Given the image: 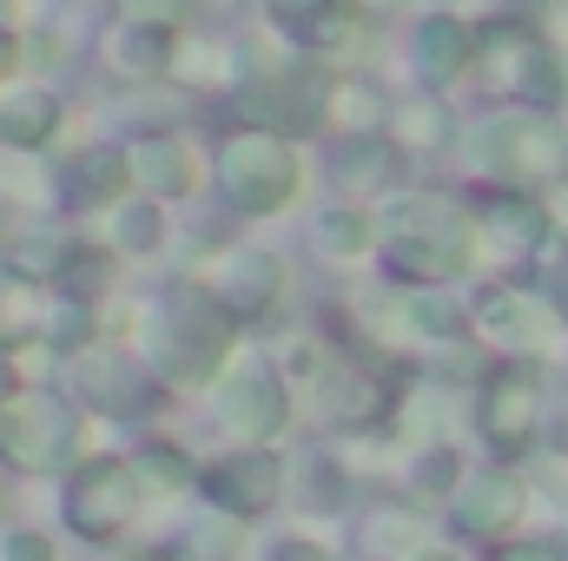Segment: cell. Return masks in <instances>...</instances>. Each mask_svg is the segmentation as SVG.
I'll use <instances>...</instances> for the list:
<instances>
[{
	"mask_svg": "<svg viewBox=\"0 0 568 561\" xmlns=\"http://www.w3.org/2000/svg\"><path fill=\"white\" fill-rule=\"evenodd\" d=\"M463 252H469V232L449 205L436 198H410L397 212V258L404 272H463Z\"/></svg>",
	"mask_w": 568,
	"mask_h": 561,
	"instance_id": "1",
	"label": "cell"
},
{
	"mask_svg": "<svg viewBox=\"0 0 568 561\" xmlns=\"http://www.w3.org/2000/svg\"><path fill=\"white\" fill-rule=\"evenodd\" d=\"M291 185H297V165H291V152H284L278 140H232V152H225V192H232L245 212L284 205Z\"/></svg>",
	"mask_w": 568,
	"mask_h": 561,
	"instance_id": "2",
	"label": "cell"
},
{
	"mask_svg": "<svg viewBox=\"0 0 568 561\" xmlns=\"http://www.w3.org/2000/svg\"><path fill=\"white\" fill-rule=\"evenodd\" d=\"M476 152L503 178H549L562 165V140L549 120H496V126H483Z\"/></svg>",
	"mask_w": 568,
	"mask_h": 561,
	"instance_id": "3",
	"label": "cell"
},
{
	"mask_svg": "<svg viewBox=\"0 0 568 561\" xmlns=\"http://www.w3.org/2000/svg\"><path fill=\"white\" fill-rule=\"evenodd\" d=\"M489 86L503 93V100H549L556 93V60H549V47L529 33V27H503L496 40H489Z\"/></svg>",
	"mask_w": 568,
	"mask_h": 561,
	"instance_id": "4",
	"label": "cell"
},
{
	"mask_svg": "<svg viewBox=\"0 0 568 561\" xmlns=\"http://www.w3.org/2000/svg\"><path fill=\"white\" fill-rule=\"evenodd\" d=\"M324 100H331V86H324L317 67H284V73H272V80L252 93V113L272 120V126H284V133H311V126L324 120Z\"/></svg>",
	"mask_w": 568,
	"mask_h": 561,
	"instance_id": "5",
	"label": "cell"
},
{
	"mask_svg": "<svg viewBox=\"0 0 568 561\" xmlns=\"http://www.w3.org/2000/svg\"><path fill=\"white\" fill-rule=\"evenodd\" d=\"M424 67L436 80H456V73L469 67V27H463V20H449V13L424 20Z\"/></svg>",
	"mask_w": 568,
	"mask_h": 561,
	"instance_id": "6",
	"label": "cell"
},
{
	"mask_svg": "<svg viewBox=\"0 0 568 561\" xmlns=\"http://www.w3.org/2000/svg\"><path fill=\"white\" fill-rule=\"evenodd\" d=\"M0 133L13 145H40L53 133V100L47 93H7L0 100Z\"/></svg>",
	"mask_w": 568,
	"mask_h": 561,
	"instance_id": "7",
	"label": "cell"
},
{
	"mask_svg": "<svg viewBox=\"0 0 568 561\" xmlns=\"http://www.w3.org/2000/svg\"><path fill=\"white\" fill-rule=\"evenodd\" d=\"M113 53H120V67H133V73H159V67H165V53H172V27L133 20V27L113 40Z\"/></svg>",
	"mask_w": 568,
	"mask_h": 561,
	"instance_id": "8",
	"label": "cell"
},
{
	"mask_svg": "<svg viewBox=\"0 0 568 561\" xmlns=\"http://www.w3.org/2000/svg\"><path fill=\"white\" fill-rule=\"evenodd\" d=\"M278 20H291L304 40H331V33H344V27H337V0H278Z\"/></svg>",
	"mask_w": 568,
	"mask_h": 561,
	"instance_id": "9",
	"label": "cell"
},
{
	"mask_svg": "<svg viewBox=\"0 0 568 561\" xmlns=\"http://www.w3.org/2000/svg\"><path fill=\"white\" fill-rule=\"evenodd\" d=\"M120 178H126V159H120V152H87V159L73 165V185H80L87 198H106V192H120Z\"/></svg>",
	"mask_w": 568,
	"mask_h": 561,
	"instance_id": "10",
	"label": "cell"
},
{
	"mask_svg": "<svg viewBox=\"0 0 568 561\" xmlns=\"http://www.w3.org/2000/svg\"><path fill=\"white\" fill-rule=\"evenodd\" d=\"M529 410H536V390H529L523 377H509V384L496 390V404H489V429L503 422V436H523V422H529Z\"/></svg>",
	"mask_w": 568,
	"mask_h": 561,
	"instance_id": "11",
	"label": "cell"
},
{
	"mask_svg": "<svg viewBox=\"0 0 568 561\" xmlns=\"http://www.w3.org/2000/svg\"><path fill=\"white\" fill-rule=\"evenodd\" d=\"M140 172L159 185V192H185V152H179V145H145Z\"/></svg>",
	"mask_w": 568,
	"mask_h": 561,
	"instance_id": "12",
	"label": "cell"
},
{
	"mask_svg": "<svg viewBox=\"0 0 568 561\" xmlns=\"http://www.w3.org/2000/svg\"><path fill=\"white\" fill-rule=\"evenodd\" d=\"M232 410H239V417H252V429H272L278 397H272V384H265V377H245V384H239V397H232Z\"/></svg>",
	"mask_w": 568,
	"mask_h": 561,
	"instance_id": "13",
	"label": "cell"
},
{
	"mask_svg": "<svg viewBox=\"0 0 568 561\" xmlns=\"http://www.w3.org/2000/svg\"><path fill=\"white\" fill-rule=\"evenodd\" d=\"M337 100L351 106V120H357V126H377V93H371V86H344Z\"/></svg>",
	"mask_w": 568,
	"mask_h": 561,
	"instance_id": "14",
	"label": "cell"
},
{
	"mask_svg": "<svg viewBox=\"0 0 568 561\" xmlns=\"http://www.w3.org/2000/svg\"><path fill=\"white\" fill-rule=\"evenodd\" d=\"M371 7H384V0H371Z\"/></svg>",
	"mask_w": 568,
	"mask_h": 561,
	"instance_id": "15",
	"label": "cell"
}]
</instances>
